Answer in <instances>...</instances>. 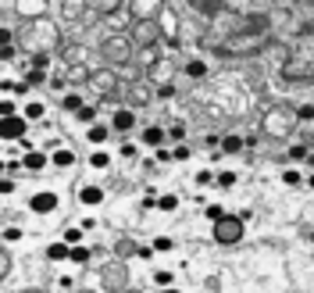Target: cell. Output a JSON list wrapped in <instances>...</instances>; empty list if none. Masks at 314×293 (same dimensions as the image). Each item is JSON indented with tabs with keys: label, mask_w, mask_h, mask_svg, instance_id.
<instances>
[{
	"label": "cell",
	"mask_w": 314,
	"mask_h": 293,
	"mask_svg": "<svg viewBox=\"0 0 314 293\" xmlns=\"http://www.w3.org/2000/svg\"><path fill=\"white\" fill-rule=\"evenodd\" d=\"M204 215H207V218H211V222H222V218H225V211H222V204H207V211H204Z\"/></svg>",
	"instance_id": "24"
},
{
	"label": "cell",
	"mask_w": 314,
	"mask_h": 293,
	"mask_svg": "<svg viewBox=\"0 0 314 293\" xmlns=\"http://www.w3.org/2000/svg\"><path fill=\"white\" fill-rule=\"evenodd\" d=\"M157 293H182V290H175V286H171V290H157Z\"/></svg>",
	"instance_id": "32"
},
{
	"label": "cell",
	"mask_w": 314,
	"mask_h": 293,
	"mask_svg": "<svg viewBox=\"0 0 314 293\" xmlns=\"http://www.w3.org/2000/svg\"><path fill=\"white\" fill-rule=\"evenodd\" d=\"M282 182H286V186H300V182H304V175H300L297 168H286V172H282Z\"/></svg>",
	"instance_id": "21"
},
{
	"label": "cell",
	"mask_w": 314,
	"mask_h": 293,
	"mask_svg": "<svg viewBox=\"0 0 314 293\" xmlns=\"http://www.w3.org/2000/svg\"><path fill=\"white\" fill-rule=\"evenodd\" d=\"M78 200H82L86 208H96V204L104 200V190H100V186H82V190H78Z\"/></svg>",
	"instance_id": "4"
},
{
	"label": "cell",
	"mask_w": 314,
	"mask_h": 293,
	"mask_svg": "<svg viewBox=\"0 0 314 293\" xmlns=\"http://www.w3.org/2000/svg\"><path fill=\"white\" fill-rule=\"evenodd\" d=\"M43 111H47V107H43L40 100H29V104H25V118H29V122H36V118H43Z\"/></svg>",
	"instance_id": "12"
},
{
	"label": "cell",
	"mask_w": 314,
	"mask_h": 293,
	"mask_svg": "<svg viewBox=\"0 0 314 293\" xmlns=\"http://www.w3.org/2000/svg\"><path fill=\"white\" fill-rule=\"evenodd\" d=\"M157 208H161V211H175V208H179V197H175V193H164V197H157Z\"/></svg>",
	"instance_id": "17"
},
{
	"label": "cell",
	"mask_w": 314,
	"mask_h": 293,
	"mask_svg": "<svg viewBox=\"0 0 314 293\" xmlns=\"http://www.w3.org/2000/svg\"><path fill=\"white\" fill-rule=\"evenodd\" d=\"M168 136H171V140H182V136H186V129H182V125H171V129H168Z\"/></svg>",
	"instance_id": "28"
},
{
	"label": "cell",
	"mask_w": 314,
	"mask_h": 293,
	"mask_svg": "<svg viewBox=\"0 0 314 293\" xmlns=\"http://www.w3.org/2000/svg\"><path fill=\"white\" fill-rule=\"evenodd\" d=\"M171 154H175V161H189V146H186V143H179Z\"/></svg>",
	"instance_id": "27"
},
{
	"label": "cell",
	"mask_w": 314,
	"mask_h": 293,
	"mask_svg": "<svg viewBox=\"0 0 314 293\" xmlns=\"http://www.w3.org/2000/svg\"><path fill=\"white\" fill-rule=\"evenodd\" d=\"M161 140H164V133H161L157 125H150V129H143V143H150V146H161Z\"/></svg>",
	"instance_id": "13"
},
{
	"label": "cell",
	"mask_w": 314,
	"mask_h": 293,
	"mask_svg": "<svg viewBox=\"0 0 314 293\" xmlns=\"http://www.w3.org/2000/svg\"><path fill=\"white\" fill-rule=\"evenodd\" d=\"M61 107H65V111H78V107H82L78 93H65V97H61Z\"/></svg>",
	"instance_id": "18"
},
{
	"label": "cell",
	"mask_w": 314,
	"mask_h": 293,
	"mask_svg": "<svg viewBox=\"0 0 314 293\" xmlns=\"http://www.w3.org/2000/svg\"><path fill=\"white\" fill-rule=\"evenodd\" d=\"M29 208H32L36 215H50V211L57 208V193H54V190H40V193H32Z\"/></svg>",
	"instance_id": "1"
},
{
	"label": "cell",
	"mask_w": 314,
	"mask_h": 293,
	"mask_svg": "<svg viewBox=\"0 0 314 293\" xmlns=\"http://www.w3.org/2000/svg\"><path fill=\"white\" fill-rule=\"evenodd\" d=\"M186 75H189V79H204V75H207V65H204V61H189V65H186Z\"/></svg>",
	"instance_id": "16"
},
{
	"label": "cell",
	"mask_w": 314,
	"mask_h": 293,
	"mask_svg": "<svg viewBox=\"0 0 314 293\" xmlns=\"http://www.w3.org/2000/svg\"><path fill=\"white\" fill-rule=\"evenodd\" d=\"M150 247H154L157 254H168V250H175V240H171V236H157Z\"/></svg>",
	"instance_id": "14"
},
{
	"label": "cell",
	"mask_w": 314,
	"mask_h": 293,
	"mask_svg": "<svg viewBox=\"0 0 314 293\" xmlns=\"http://www.w3.org/2000/svg\"><path fill=\"white\" fill-rule=\"evenodd\" d=\"M72 265H86L89 261V247H72V258H68Z\"/></svg>",
	"instance_id": "19"
},
{
	"label": "cell",
	"mask_w": 314,
	"mask_h": 293,
	"mask_svg": "<svg viewBox=\"0 0 314 293\" xmlns=\"http://www.w3.org/2000/svg\"><path fill=\"white\" fill-rule=\"evenodd\" d=\"M50 164H57V168H68V164H75V154L72 150H54V157H50Z\"/></svg>",
	"instance_id": "8"
},
{
	"label": "cell",
	"mask_w": 314,
	"mask_h": 293,
	"mask_svg": "<svg viewBox=\"0 0 314 293\" xmlns=\"http://www.w3.org/2000/svg\"><path fill=\"white\" fill-rule=\"evenodd\" d=\"M75 118L86 122V125H96V107H93V104H82V107L75 111Z\"/></svg>",
	"instance_id": "9"
},
{
	"label": "cell",
	"mask_w": 314,
	"mask_h": 293,
	"mask_svg": "<svg viewBox=\"0 0 314 293\" xmlns=\"http://www.w3.org/2000/svg\"><path fill=\"white\" fill-rule=\"evenodd\" d=\"M122 157H136V146H132V143H122Z\"/></svg>",
	"instance_id": "30"
},
{
	"label": "cell",
	"mask_w": 314,
	"mask_h": 293,
	"mask_svg": "<svg viewBox=\"0 0 314 293\" xmlns=\"http://www.w3.org/2000/svg\"><path fill=\"white\" fill-rule=\"evenodd\" d=\"M289 161H311L307 146H293V150H289Z\"/></svg>",
	"instance_id": "26"
},
{
	"label": "cell",
	"mask_w": 314,
	"mask_h": 293,
	"mask_svg": "<svg viewBox=\"0 0 314 293\" xmlns=\"http://www.w3.org/2000/svg\"><path fill=\"white\" fill-rule=\"evenodd\" d=\"M300 118H304V122H311V118H314V107H300Z\"/></svg>",
	"instance_id": "31"
},
{
	"label": "cell",
	"mask_w": 314,
	"mask_h": 293,
	"mask_svg": "<svg viewBox=\"0 0 314 293\" xmlns=\"http://www.w3.org/2000/svg\"><path fill=\"white\" fill-rule=\"evenodd\" d=\"M218 186H222V190L235 186V172H218Z\"/></svg>",
	"instance_id": "25"
},
{
	"label": "cell",
	"mask_w": 314,
	"mask_h": 293,
	"mask_svg": "<svg viewBox=\"0 0 314 293\" xmlns=\"http://www.w3.org/2000/svg\"><path fill=\"white\" fill-rule=\"evenodd\" d=\"M211 179H214V175H211V172H207V168H204V172H197V182H200V186H207V182H211Z\"/></svg>",
	"instance_id": "29"
},
{
	"label": "cell",
	"mask_w": 314,
	"mask_h": 293,
	"mask_svg": "<svg viewBox=\"0 0 314 293\" xmlns=\"http://www.w3.org/2000/svg\"><path fill=\"white\" fill-rule=\"evenodd\" d=\"M18 240H22V229L18 225H7L4 229V243H18Z\"/></svg>",
	"instance_id": "23"
},
{
	"label": "cell",
	"mask_w": 314,
	"mask_h": 293,
	"mask_svg": "<svg viewBox=\"0 0 314 293\" xmlns=\"http://www.w3.org/2000/svg\"><path fill=\"white\" fill-rule=\"evenodd\" d=\"M65 243L68 247H82V225H68L65 229Z\"/></svg>",
	"instance_id": "10"
},
{
	"label": "cell",
	"mask_w": 314,
	"mask_h": 293,
	"mask_svg": "<svg viewBox=\"0 0 314 293\" xmlns=\"http://www.w3.org/2000/svg\"><path fill=\"white\" fill-rule=\"evenodd\" d=\"M47 258H50V261H68V258H72V247H68L65 240H57V243L47 247Z\"/></svg>",
	"instance_id": "6"
},
{
	"label": "cell",
	"mask_w": 314,
	"mask_h": 293,
	"mask_svg": "<svg viewBox=\"0 0 314 293\" xmlns=\"http://www.w3.org/2000/svg\"><path fill=\"white\" fill-rule=\"evenodd\" d=\"M111 133H114L111 125H100V122H96V125H89V129H86V140L100 146V143H107V136H111Z\"/></svg>",
	"instance_id": "5"
},
{
	"label": "cell",
	"mask_w": 314,
	"mask_h": 293,
	"mask_svg": "<svg viewBox=\"0 0 314 293\" xmlns=\"http://www.w3.org/2000/svg\"><path fill=\"white\" fill-rule=\"evenodd\" d=\"M154 283H157V290H171V283H175V272H154Z\"/></svg>",
	"instance_id": "15"
},
{
	"label": "cell",
	"mask_w": 314,
	"mask_h": 293,
	"mask_svg": "<svg viewBox=\"0 0 314 293\" xmlns=\"http://www.w3.org/2000/svg\"><path fill=\"white\" fill-rule=\"evenodd\" d=\"M132 125H136V111H129V107L114 111V118H111V129L114 133H132Z\"/></svg>",
	"instance_id": "3"
},
{
	"label": "cell",
	"mask_w": 314,
	"mask_h": 293,
	"mask_svg": "<svg viewBox=\"0 0 314 293\" xmlns=\"http://www.w3.org/2000/svg\"><path fill=\"white\" fill-rule=\"evenodd\" d=\"M22 164H25L29 172H40V168H47V154L32 150V154H25V157H22Z\"/></svg>",
	"instance_id": "7"
},
{
	"label": "cell",
	"mask_w": 314,
	"mask_h": 293,
	"mask_svg": "<svg viewBox=\"0 0 314 293\" xmlns=\"http://www.w3.org/2000/svg\"><path fill=\"white\" fill-rule=\"evenodd\" d=\"M89 164H93V168H107V164H111V157H107V150H96V154L89 157Z\"/></svg>",
	"instance_id": "22"
},
{
	"label": "cell",
	"mask_w": 314,
	"mask_h": 293,
	"mask_svg": "<svg viewBox=\"0 0 314 293\" xmlns=\"http://www.w3.org/2000/svg\"><path fill=\"white\" fill-rule=\"evenodd\" d=\"M311 190H314V175H311Z\"/></svg>",
	"instance_id": "33"
},
{
	"label": "cell",
	"mask_w": 314,
	"mask_h": 293,
	"mask_svg": "<svg viewBox=\"0 0 314 293\" xmlns=\"http://www.w3.org/2000/svg\"><path fill=\"white\" fill-rule=\"evenodd\" d=\"M0 118H4V122H7V118H18V115H14V100H11V97H4V100H0Z\"/></svg>",
	"instance_id": "20"
},
{
	"label": "cell",
	"mask_w": 314,
	"mask_h": 293,
	"mask_svg": "<svg viewBox=\"0 0 314 293\" xmlns=\"http://www.w3.org/2000/svg\"><path fill=\"white\" fill-rule=\"evenodd\" d=\"M222 150H225V154H239V150H243V140L229 133V136H222Z\"/></svg>",
	"instance_id": "11"
},
{
	"label": "cell",
	"mask_w": 314,
	"mask_h": 293,
	"mask_svg": "<svg viewBox=\"0 0 314 293\" xmlns=\"http://www.w3.org/2000/svg\"><path fill=\"white\" fill-rule=\"evenodd\" d=\"M25 122H29V118H7V122H0V136L22 143V140H25Z\"/></svg>",
	"instance_id": "2"
}]
</instances>
